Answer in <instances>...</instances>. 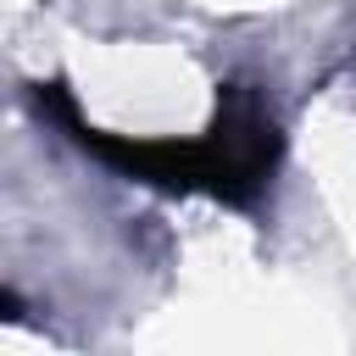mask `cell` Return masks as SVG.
Here are the masks:
<instances>
[{"mask_svg":"<svg viewBox=\"0 0 356 356\" xmlns=\"http://www.w3.org/2000/svg\"><path fill=\"white\" fill-rule=\"evenodd\" d=\"M39 111H50L72 145H83L89 156H100L106 167L128 172L134 184L167 189V195H217L228 206H250L278 167V122L267 117V106L250 89H222L217 100V122L206 128V139H128V134H106L89 128L72 111V95L61 83H39Z\"/></svg>","mask_w":356,"mask_h":356,"instance_id":"6da1fadb","label":"cell"}]
</instances>
